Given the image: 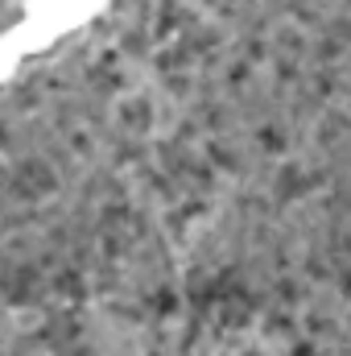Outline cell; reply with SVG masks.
Listing matches in <instances>:
<instances>
[{"mask_svg": "<svg viewBox=\"0 0 351 356\" xmlns=\"http://www.w3.org/2000/svg\"><path fill=\"white\" fill-rule=\"evenodd\" d=\"M149 120H153V116H149V108H145V104H128V108H124V116H120V124H124L128 133H141Z\"/></svg>", "mask_w": 351, "mask_h": 356, "instance_id": "cell-1", "label": "cell"}]
</instances>
